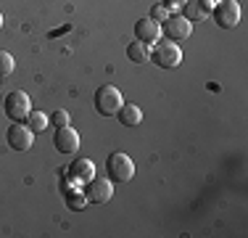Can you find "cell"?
<instances>
[{"label":"cell","instance_id":"cell-2","mask_svg":"<svg viewBox=\"0 0 248 238\" xmlns=\"http://www.w3.org/2000/svg\"><path fill=\"white\" fill-rule=\"evenodd\" d=\"M106 172L111 183H129L135 177V162L124 151H114L106 159Z\"/></svg>","mask_w":248,"mask_h":238},{"label":"cell","instance_id":"cell-10","mask_svg":"<svg viewBox=\"0 0 248 238\" xmlns=\"http://www.w3.org/2000/svg\"><path fill=\"white\" fill-rule=\"evenodd\" d=\"M69 180L74 183V186H85L87 180H93L95 177V164H93V159H74L72 167H69Z\"/></svg>","mask_w":248,"mask_h":238},{"label":"cell","instance_id":"cell-5","mask_svg":"<svg viewBox=\"0 0 248 238\" xmlns=\"http://www.w3.org/2000/svg\"><path fill=\"white\" fill-rule=\"evenodd\" d=\"M193 32V21H187L182 14H169L161 24V34L169 40V43H182L187 40Z\"/></svg>","mask_w":248,"mask_h":238},{"label":"cell","instance_id":"cell-16","mask_svg":"<svg viewBox=\"0 0 248 238\" xmlns=\"http://www.w3.org/2000/svg\"><path fill=\"white\" fill-rule=\"evenodd\" d=\"M24 124H27L29 130H32L34 135H37V133H45V130H48V124H50V117H45L43 111H34V109H32V111L27 114Z\"/></svg>","mask_w":248,"mask_h":238},{"label":"cell","instance_id":"cell-21","mask_svg":"<svg viewBox=\"0 0 248 238\" xmlns=\"http://www.w3.org/2000/svg\"><path fill=\"white\" fill-rule=\"evenodd\" d=\"M203 3H206V5H209V8H214V5H217V3H219V0H203Z\"/></svg>","mask_w":248,"mask_h":238},{"label":"cell","instance_id":"cell-3","mask_svg":"<svg viewBox=\"0 0 248 238\" xmlns=\"http://www.w3.org/2000/svg\"><path fill=\"white\" fill-rule=\"evenodd\" d=\"M3 111L11 122H24L27 114L32 111V98L24 90H11L3 98Z\"/></svg>","mask_w":248,"mask_h":238},{"label":"cell","instance_id":"cell-8","mask_svg":"<svg viewBox=\"0 0 248 238\" xmlns=\"http://www.w3.org/2000/svg\"><path fill=\"white\" fill-rule=\"evenodd\" d=\"M5 140H8V146L14 148V151H29V148H32V143H34V133L27 127L24 122H14L8 127Z\"/></svg>","mask_w":248,"mask_h":238},{"label":"cell","instance_id":"cell-15","mask_svg":"<svg viewBox=\"0 0 248 238\" xmlns=\"http://www.w3.org/2000/svg\"><path fill=\"white\" fill-rule=\"evenodd\" d=\"M127 58L132 64H148L151 61V45L148 43H129L127 45Z\"/></svg>","mask_w":248,"mask_h":238},{"label":"cell","instance_id":"cell-6","mask_svg":"<svg viewBox=\"0 0 248 238\" xmlns=\"http://www.w3.org/2000/svg\"><path fill=\"white\" fill-rule=\"evenodd\" d=\"M211 16H214V21L219 24L222 29H232V27H238V21H240V3L238 0H219V3L211 8Z\"/></svg>","mask_w":248,"mask_h":238},{"label":"cell","instance_id":"cell-12","mask_svg":"<svg viewBox=\"0 0 248 238\" xmlns=\"http://www.w3.org/2000/svg\"><path fill=\"white\" fill-rule=\"evenodd\" d=\"M182 16H185L187 21H206L211 16V8L203 0H187V3L182 5Z\"/></svg>","mask_w":248,"mask_h":238},{"label":"cell","instance_id":"cell-13","mask_svg":"<svg viewBox=\"0 0 248 238\" xmlns=\"http://www.w3.org/2000/svg\"><path fill=\"white\" fill-rule=\"evenodd\" d=\"M116 119H119L124 127H138L143 122V109L138 103H122V109L116 111Z\"/></svg>","mask_w":248,"mask_h":238},{"label":"cell","instance_id":"cell-20","mask_svg":"<svg viewBox=\"0 0 248 238\" xmlns=\"http://www.w3.org/2000/svg\"><path fill=\"white\" fill-rule=\"evenodd\" d=\"M164 5H167L169 8V14H172V11H182V5L187 3V0H161Z\"/></svg>","mask_w":248,"mask_h":238},{"label":"cell","instance_id":"cell-22","mask_svg":"<svg viewBox=\"0 0 248 238\" xmlns=\"http://www.w3.org/2000/svg\"><path fill=\"white\" fill-rule=\"evenodd\" d=\"M0 27H3V14H0Z\"/></svg>","mask_w":248,"mask_h":238},{"label":"cell","instance_id":"cell-11","mask_svg":"<svg viewBox=\"0 0 248 238\" xmlns=\"http://www.w3.org/2000/svg\"><path fill=\"white\" fill-rule=\"evenodd\" d=\"M135 37H138L140 43H148V45L158 43V37H161V24L148 19V16H145V19H138L135 21Z\"/></svg>","mask_w":248,"mask_h":238},{"label":"cell","instance_id":"cell-9","mask_svg":"<svg viewBox=\"0 0 248 238\" xmlns=\"http://www.w3.org/2000/svg\"><path fill=\"white\" fill-rule=\"evenodd\" d=\"M53 146H56V151H61V153H74L77 148H79V133H77L74 127H69V124L56 127Z\"/></svg>","mask_w":248,"mask_h":238},{"label":"cell","instance_id":"cell-18","mask_svg":"<svg viewBox=\"0 0 248 238\" xmlns=\"http://www.w3.org/2000/svg\"><path fill=\"white\" fill-rule=\"evenodd\" d=\"M72 122V117H69V111H63V109H58V111H53L50 114V124L53 127H63V124H69Z\"/></svg>","mask_w":248,"mask_h":238},{"label":"cell","instance_id":"cell-7","mask_svg":"<svg viewBox=\"0 0 248 238\" xmlns=\"http://www.w3.org/2000/svg\"><path fill=\"white\" fill-rule=\"evenodd\" d=\"M87 201L90 204H106V201H111V196H114V186H111V180H106V177H93V180H87L85 186Z\"/></svg>","mask_w":248,"mask_h":238},{"label":"cell","instance_id":"cell-14","mask_svg":"<svg viewBox=\"0 0 248 238\" xmlns=\"http://www.w3.org/2000/svg\"><path fill=\"white\" fill-rule=\"evenodd\" d=\"M63 201H66V206L72 212H82L90 201H87L85 190H82V186H69L66 190H63Z\"/></svg>","mask_w":248,"mask_h":238},{"label":"cell","instance_id":"cell-17","mask_svg":"<svg viewBox=\"0 0 248 238\" xmlns=\"http://www.w3.org/2000/svg\"><path fill=\"white\" fill-rule=\"evenodd\" d=\"M14 67H16L14 56H11L8 51H0V77H8L11 71H14Z\"/></svg>","mask_w":248,"mask_h":238},{"label":"cell","instance_id":"cell-4","mask_svg":"<svg viewBox=\"0 0 248 238\" xmlns=\"http://www.w3.org/2000/svg\"><path fill=\"white\" fill-rule=\"evenodd\" d=\"M151 64H156V67L161 69H174L182 64V51L177 43H156L151 48Z\"/></svg>","mask_w":248,"mask_h":238},{"label":"cell","instance_id":"cell-19","mask_svg":"<svg viewBox=\"0 0 248 238\" xmlns=\"http://www.w3.org/2000/svg\"><path fill=\"white\" fill-rule=\"evenodd\" d=\"M167 16H169V8H167V5H164V3H156V5H153V8H151L148 19H153V21H164V19H167Z\"/></svg>","mask_w":248,"mask_h":238},{"label":"cell","instance_id":"cell-1","mask_svg":"<svg viewBox=\"0 0 248 238\" xmlns=\"http://www.w3.org/2000/svg\"><path fill=\"white\" fill-rule=\"evenodd\" d=\"M122 103H124V98H122L119 87H114V85H100L95 95H93V106H95V111L100 117H116Z\"/></svg>","mask_w":248,"mask_h":238}]
</instances>
